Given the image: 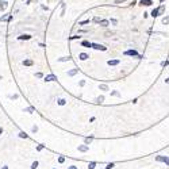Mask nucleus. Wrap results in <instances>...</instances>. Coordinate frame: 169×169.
Returning a JSON list of instances; mask_svg holds the SVG:
<instances>
[{"mask_svg": "<svg viewBox=\"0 0 169 169\" xmlns=\"http://www.w3.org/2000/svg\"><path fill=\"white\" fill-rule=\"evenodd\" d=\"M156 160H157V161H160V162H165L166 165H169V157H164V156H157V157H156Z\"/></svg>", "mask_w": 169, "mask_h": 169, "instance_id": "1", "label": "nucleus"}, {"mask_svg": "<svg viewBox=\"0 0 169 169\" xmlns=\"http://www.w3.org/2000/svg\"><path fill=\"white\" fill-rule=\"evenodd\" d=\"M92 48L93 49H97V50H107V48H104V46H102V45H97V43H92Z\"/></svg>", "mask_w": 169, "mask_h": 169, "instance_id": "2", "label": "nucleus"}, {"mask_svg": "<svg viewBox=\"0 0 169 169\" xmlns=\"http://www.w3.org/2000/svg\"><path fill=\"white\" fill-rule=\"evenodd\" d=\"M54 80H57V77L54 74H49V76L45 77V81H54Z\"/></svg>", "mask_w": 169, "mask_h": 169, "instance_id": "3", "label": "nucleus"}, {"mask_svg": "<svg viewBox=\"0 0 169 169\" xmlns=\"http://www.w3.org/2000/svg\"><path fill=\"white\" fill-rule=\"evenodd\" d=\"M139 4H142V6H150V4H153L152 0H141Z\"/></svg>", "mask_w": 169, "mask_h": 169, "instance_id": "4", "label": "nucleus"}, {"mask_svg": "<svg viewBox=\"0 0 169 169\" xmlns=\"http://www.w3.org/2000/svg\"><path fill=\"white\" fill-rule=\"evenodd\" d=\"M125 55H138V53L135 50H127L125 51Z\"/></svg>", "mask_w": 169, "mask_h": 169, "instance_id": "5", "label": "nucleus"}, {"mask_svg": "<svg viewBox=\"0 0 169 169\" xmlns=\"http://www.w3.org/2000/svg\"><path fill=\"white\" fill-rule=\"evenodd\" d=\"M78 150H80V152H87V150H88V146H87V145H80V146H78Z\"/></svg>", "mask_w": 169, "mask_h": 169, "instance_id": "6", "label": "nucleus"}, {"mask_svg": "<svg viewBox=\"0 0 169 169\" xmlns=\"http://www.w3.org/2000/svg\"><path fill=\"white\" fill-rule=\"evenodd\" d=\"M119 64V60H110L108 61V65H112V66H114V65H118Z\"/></svg>", "mask_w": 169, "mask_h": 169, "instance_id": "7", "label": "nucleus"}, {"mask_svg": "<svg viewBox=\"0 0 169 169\" xmlns=\"http://www.w3.org/2000/svg\"><path fill=\"white\" fill-rule=\"evenodd\" d=\"M78 57H80V60H81V61H85V60L88 58V54H85V53H80Z\"/></svg>", "mask_w": 169, "mask_h": 169, "instance_id": "8", "label": "nucleus"}, {"mask_svg": "<svg viewBox=\"0 0 169 169\" xmlns=\"http://www.w3.org/2000/svg\"><path fill=\"white\" fill-rule=\"evenodd\" d=\"M77 72H78V69H72V70H69V72H68V74H69V76H74Z\"/></svg>", "mask_w": 169, "mask_h": 169, "instance_id": "9", "label": "nucleus"}, {"mask_svg": "<svg viewBox=\"0 0 169 169\" xmlns=\"http://www.w3.org/2000/svg\"><path fill=\"white\" fill-rule=\"evenodd\" d=\"M19 39H30L31 38V35H29V34H25V35H20V37H18Z\"/></svg>", "mask_w": 169, "mask_h": 169, "instance_id": "10", "label": "nucleus"}, {"mask_svg": "<svg viewBox=\"0 0 169 169\" xmlns=\"http://www.w3.org/2000/svg\"><path fill=\"white\" fill-rule=\"evenodd\" d=\"M23 64H25L26 66H31V65H32V61H31V60H26V61H23Z\"/></svg>", "mask_w": 169, "mask_h": 169, "instance_id": "11", "label": "nucleus"}, {"mask_svg": "<svg viewBox=\"0 0 169 169\" xmlns=\"http://www.w3.org/2000/svg\"><path fill=\"white\" fill-rule=\"evenodd\" d=\"M81 45H83V46H88V48H92V43H89L88 41H83Z\"/></svg>", "mask_w": 169, "mask_h": 169, "instance_id": "12", "label": "nucleus"}, {"mask_svg": "<svg viewBox=\"0 0 169 169\" xmlns=\"http://www.w3.org/2000/svg\"><path fill=\"white\" fill-rule=\"evenodd\" d=\"M6 6H7V2H3V0H0V10L6 8Z\"/></svg>", "mask_w": 169, "mask_h": 169, "instance_id": "13", "label": "nucleus"}, {"mask_svg": "<svg viewBox=\"0 0 169 169\" xmlns=\"http://www.w3.org/2000/svg\"><path fill=\"white\" fill-rule=\"evenodd\" d=\"M100 25L103 27H107V26H108V20H100Z\"/></svg>", "mask_w": 169, "mask_h": 169, "instance_id": "14", "label": "nucleus"}, {"mask_svg": "<svg viewBox=\"0 0 169 169\" xmlns=\"http://www.w3.org/2000/svg\"><path fill=\"white\" fill-rule=\"evenodd\" d=\"M96 166V162H89V165H88V169H95Z\"/></svg>", "mask_w": 169, "mask_h": 169, "instance_id": "15", "label": "nucleus"}, {"mask_svg": "<svg viewBox=\"0 0 169 169\" xmlns=\"http://www.w3.org/2000/svg\"><path fill=\"white\" fill-rule=\"evenodd\" d=\"M158 12H160L158 10H153V11H152V16H153V18H156V16L158 15Z\"/></svg>", "mask_w": 169, "mask_h": 169, "instance_id": "16", "label": "nucleus"}, {"mask_svg": "<svg viewBox=\"0 0 169 169\" xmlns=\"http://www.w3.org/2000/svg\"><path fill=\"white\" fill-rule=\"evenodd\" d=\"M100 89H103V91H108V87H107L106 84H102V85H100Z\"/></svg>", "mask_w": 169, "mask_h": 169, "instance_id": "17", "label": "nucleus"}, {"mask_svg": "<svg viewBox=\"0 0 169 169\" xmlns=\"http://www.w3.org/2000/svg\"><path fill=\"white\" fill-rule=\"evenodd\" d=\"M37 166H38V161L32 162V165H31V169H37Z\"/></svg>", "mask_w": 169, "mask_h": 169, "instance_id": "18", "label": "nucleus"}, {"mask_svg": "<svg viewBox=\"0 0 169 169\" xmlns=\"http://www.w3.org/2000/svg\"><path fill=\"white\" fill-rule=\"evenodd\" d=\"M103 100H104V96H99V97L96 99V102H97V103H102Z\"/></svg>", "mask_w": 169, "mask_h": 169, "instance_id": "19", "label": "nucleus"}, {"mask_svg": "<svg viewBox=\"0 0 169 169\" xmlns=\"http://www.w3.org/2000/svg\"><path fill=\"white\" fill-rule=\"evenodd\" d=\"M65 103H66V100H64V99H60V100H58V104H60V106H64Z\"/></svg>", "mask_w": 169, "mask_h": 169, "instance_id": "20", "label": "nucleus"}, {"mask_svg": "<svg viewBox=\"0 0 169 169\" xmlns=\"http://www.w3.org/2000/svg\"><path fill=\"white\" fill-rule=\"evenodd\" d=\"M162 23H164V25H168V23H169V18H164Z\"/></svg>", "mask_w": 169, "mask_h": 169, "instance_id": "21", "label": "nucleus"}, {"mask_svg": "<svg viewBox=\"0 0 169 169\" xmlns=\"http://www.w3.org/2000/svg\"><path fill=\"white\" fill-rule=\"evenodd\" d=\"M19 137H20V138H27V134H25V133H20V134H19Z\"/></svg>", "mask_w": 169, "mask_h": 169, "instance_id": "22", "label": "nucleus"}, {"mask_svg": "<svg viewBox=\"0 0 169 169\" xmlns=\"http://www.w3.org/2000/svg\"><path fill=\"white\" fill-rule=\"evenodd\" d=\"M70 57H62V58H60V61H69Z\"/></svg>", "mask_w": 169, "mask_h": 169, "instance_id": "23", "label": "nucleus"}, {"mask_svg": "<svg viewBox=\"0 0 169 169\" xmlns=\"http://www.w3.org/2000/svg\"><path fill=\"white\" fill-rule=\"evenodd\" d=\"M112 166H114V164H112V162H111V164H108V165H107V166H106V169H111Z\"/></svg>", "mask_w": 169, "mask_h": 169, "instance_id": "24", "label": "nucleus"}, {"mask_svg": "<svg viewBox=\"0 0 169 169\" xmlns=\"http://www.w3.org/2000/svg\"><path fill=\"white\" fill-rule=\"evenodd\" d=\"M26 111H27V112H32V111H34V108H32V107H29V108H27Z\"/></svg>", "mask_w": 169, "mask_h": 169, "instance_id": "25", "label": "nucleus"}, {"mask_svg": "<svg viewBox=\"0 0 169 169\" xmlns=\"http://www.w3.org/2000/svg\"><path fill=\"white\" fill-rule=\"evenodd\" d=\"M111 95H114V96H118V95H119V92H116V91H114V92H111Z\"/></svg>", "mask_w": 169, "mask_h": 169, "instance_id": "26", "label": "nucleus"}, {"mask_svg": "<svg viewBox=\"0 0 169 169\" xmlns=\"http://www.w3.org/2000/svg\"><path fill=\"white\" fill-rule=\"evenodd\" d=\"M87 23H89V20H83L81 23H80V25H87Z\"/></svg>", "mask_w": 169, "mask_h": 169, "instance_id": "27", "label": "nucleus"}, {"mask_svg": "<svg viewBox=\"0 0 169 169\" xmlns=\"http://www.w3.org/2000/svg\"><path fill=\"white\" fill-rule=\"evenodd\" d=\"M58 161H60V162H64V161H65V158H64V157H60V158H58Z\"/></svg>", "mask_w": 169, "mask_h": 169, "instance_id": "28", "label": "nucleus"}, {"mask_svg": "<svg viewBox=\"0 0 169 169\" xmlns=\"http://www.w3.org/2000/svg\"><path fill=\"white\" fill-rule=\"evenodd\" d=\"M42 149H43V145H39V146L37 148V150H42Z\"/></svg>", "mask_w": 169, "mask_h": 169, "instance_id": "29", "label": "nucleus"}, {"mask_svg": "<svg viewBox=\"0 0 169 169\" xmlns=\"http://www.w3.org/2000/svg\"><path fill=\"white\" fill-rule=\"evenodd\" d=\"M68 169H77V168H76V166H69Z\"/></svg>", "mask_w": 169, "mask_h": 169, "instance_id": "30", "label": "nucleus"}, {"mask_svg": "<svg viewBox=\"0 0 169 169\" xmlns=\"http://www.w3.org/2000/svg\"><path fill=\"white\" fill-rule=\"evenodd\" d=\"M165 83H166V84H169V78H166V80H165Z\"/></svg>", "mask_w": 169, "mask_h": 169, "instance_id": "31", "label": "nucleus"}, {"mask_svg": "<svg viewBox=\"0 0 169 169\" xmlns=\"http://www.w3.org/2000/svg\"><path fill=\"white\" fill-rule=\"evenodd\" d=\"M2 169H8V166H3Z\"/></svg>", "mask_w": 169, "mask_h": 169, "instance_id": "32", "label": "nucleus"}, {"mask_svg": "<svg viewBox=\"0 0 169 169\" xmlns=\"http://www.w3.org/2000/svg\"><path fill=\"white\" fill-rule=\"evenodd\" d=\"M2 131H3V129H0V134H2Z\"/></svg>", "mask_w": 169, "mask_h": 169, "instance_id": "33", "label": "nucleus"}]
</instances>
